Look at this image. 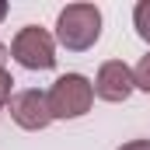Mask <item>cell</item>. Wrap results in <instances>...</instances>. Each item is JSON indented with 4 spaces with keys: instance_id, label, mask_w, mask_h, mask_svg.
I'll use <instances>...</instances> for the list:
<instances>
[{
    "instance_id": "10",
    "label": "cell",
    "mask_w": 150,
    "mask_h": 150,
    "mask_svg": "<svg viewBox=\"0 0 150 150\" xmlns=\"http://www.w3.org/2000/svg\"><path fill=\"white\" fill-rule=\"evenodd\" d=\"M4 18H7V4L0 0V21H4Z\"/></svg>"
},
{
    "instance_id": "3",
    "label": "cell",
    "mask_w": 150,
    "mask_h": 150,
    "mask_svg": "<svg viewBox=\"0 0 150 150\" xmlns=\"http://www.w3.org/2000/svg\"><path fill=\"white\" fill-rule=\"evenodd\" d=\"M11 56L25 70H52L56 67V42H52V35L45 28L25 25L11 42Z\"/></svg>"
},
{
    "instance_id": "1",
    "label": "cell",
    "mask_w": 150,
    "mask_h": 150,
    "mask_svg": "<svg viewBox=\"0 0 150 150\" xmlns=\"http://www.w3.org/2000/svg\"><path fill=\"white\" fill-rule=\"evenodd\" d=\"M56 38L70 52H87L101 38V11L94 4H67L56 18Z\"/></svg>"
},
{
    "instance_id": "7",
    "label": "cell",
    "mask_w": 150,
    "mask_h": 150,
    "mask_svg": "<svg viewBox=\"0 0 150 150\" xmlns=\"http://www.w3.org/2000/svg\"><path fill=\"white\" fill-rule=\"evenodd\" d=\"M133 80H136V87H140V91H147V94H150V52L140 59V63H136V70H133Z\"/></svg>"
},
{
    "instance_id": "8",
    "label": "cell",
    "mask_w": 150,
    "mask_h": 150,
    "mask_svg": "<svg viewBox=\"0 0 150 150\" xmlns=\"http://www.w3.org/2000/svg\"><path fill=\"white\" fill-rule=\"evenodd\" d=\"M11 87H14V77L0 67V108H4V105H11Z\"/></svg>"
},
{
    "instance_id": "4",
    "label": "cell",
    "mask_w": 150,
    "mask_h": 150,
    "mask_svg": "<svg viewBox=\"0 0 150 150\" xmlns=\"http://www.w3.org/2000/svg\"><path fill=\"white\" fill-rule=\"evenodd\" d=\"M133 91H136V80H133V70H129L122 59L101 63V70H98V77H94V98L115 105V101H126Z\"/></svg>"
},
{
    "instance_id": "2",
    "label": "cell",
    "mask_w": 150,
    "mask_h": 150,
    "mask_svg": "<svg viewBox=\"0 0 150 150\" xmlns=\"http://www.w3.org/2000/svg\"><path fill=\"white\" fill-rule=\"evenodd\" d=\"M49 112L52 119H80L91 112L94 101V84L84 74H63L56 77V84L49 87Z\"/></svg>"
},
{
    "instance_id": "6",
    "label": "cell",
    "mask_w": 150,
    "mask_h": 150,
    "mask_svg": "<svg viewBox=\"0 0 150 150\" xmlns=\"http://www.w3.org/2000/svg\"><path fill=\"white\" fill-rule=\"evenodd\" d=\"M133 25H136V35L150 42V0H140L133 7Z\"/></svg>"
},
{
    "instance_id": "5",
    "label": "cell",
    "mask_w": 150,
    "mask_h": 150,
    "mask_svg": "<svg viewBox=\"0 0 150 150\" xmlns=\"http://www.w3.org/2000/svg\"><path fill=\"white\" fill-rule=\"evenodd\" d=\"M11 119L21 126V129H45L49 122H52V112H49V98L42 94V91H21V94H14L11 98Z\"/></svg>"
},
{
    "instance_id": "9",
    "label": "cell",
    "mask_w": 150,
    "mask_h": 150,
    "mask_svg": "<svg viewBox=\"0 0 150 150\" xmlns=\"http://www.w3.org/2000/svg\"><path fill=\"white\" fill-rule=\"evenodd\" d=\"M119 150H150V140H129V143H122Z\"/></svg>"
},
{
    "instance_id": "11",
    "label": "cell",
    "mask_w": 150,
    "mask_h": 150,
    "mask_svg": "<svg viewBox=\"0 0 150 150\" xmlns=\"http://www.w3.org/2000/svg\"><path fill=\"white\" fill-rule=\"evenodd\" d=\"M4 59H7V45L0 42V63H4Z\"/></svg>"
}]
</instances>
